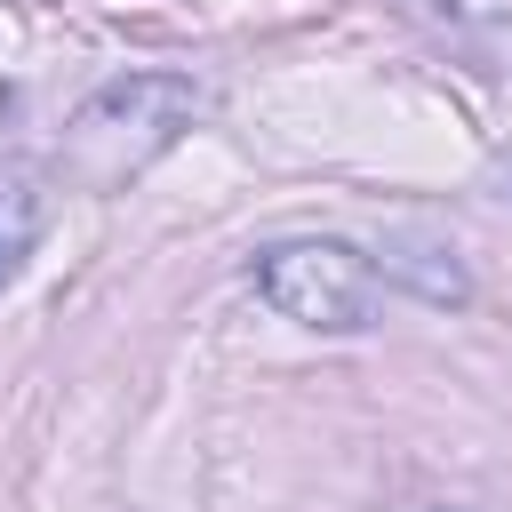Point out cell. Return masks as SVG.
<instances>
[{
    "label": "cell",
    "instance_id": "6da1fadb",
    "mask_svg": "<svg viewBox=\"0 0 512 512\" xmlns=\"http://www.w3.org/2000/svg\"><path fill=\"white\" fill-rule=\"evenodd\" d=\"M192 120H200V88H192V80H168V72L112 80L104 96L80 104L72 144H64V168L88 176V184H120V176H136L152 152H168Z\"/></svg>",
    "mask_w": 512,
    "mask_h": 512
},
{
    "label": "cell",
    "instance_id": "7a4b0ae2",
    "mask_svg": "<svg viewBox=\"0 0 512 512\" xmlns=\"http://www.w3.org/2000/svg\"><path fill=\"white\" fill-rule=\"evenodd\" d=\"M248 280L272 312H288L296 328H320V336H360L384 312L376 264L344 240H272V248H256Z\"/></svg>",
    "mask_w": 512,
    "mask_h": 512
},
{
    "label": "cell",
    "instance_id": "3957f363",
    "mask_svg": "<svg viewBox=\"0 0 512 512\" xmlns=\"http://www.w3.org/2000/svg\"><path fill=\"white\" fill-rule=\"evenodd\" d=\"M40 224H48V176L32 160H0V288L40 248Z\"/></svg>",
    "mask_w": 512,
    "mask_h": 512
}]
</instances>
